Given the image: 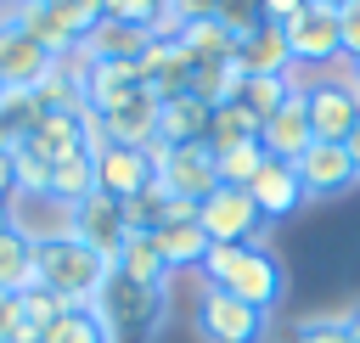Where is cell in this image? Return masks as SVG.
<instances>
[{
	"instance_id": "74e56055",
	"label": "cell",
	"mask_w": 360,
	"mask_h": 343,
	"mask_svg": "<svg viewBox=\"0 0 360 343\" xmlns=\"http://www.w3.org/2000/svg\"><path fill=\"white\" fill-rule=\"evenodd\" d=\"M0 343H39V332L22 321V292L0 287Z\"/></svg>"
},
{
	"instance_id": "f1b7e54d",
	"label": "cell",
	"mask_w": 360,
	"mask_h": 343,
	"mask_svg": "<svg viewBox=\"0 0 360 343\" xmlns=\"http://www.w3.org/2000/svg\"><path fill=\"white\" fill-rule=\"evenodd\" d=\"M248 141H259V118H253L242 101L214 107V118H208V146L225 152V146H248Z\"/></svg>"
},
{
	"instance_id": "52a82bcc",
	"label": "cell",
	"mask_w": 360,
	"mask_h": 343,
	"mask_svg": "<svg viewBox=\"0 0 360 343\" xmlns=\"http://www.w3.org/2000/svg\"><path fill=\"white\" fill-rule=\"evenodd\" d=\"M158 180H163V191H174L180 202H202L208 191H219V163H214V146H208V141H191V146H163V157H158Z\"/></svg>"
},
{
	"instance_id": "277c9868",
	"label": "cell",
	"mask_w": 360,
	"mask_h": 343,
	"mask_svg": "<svg viewBox=\"0 0 360 343\" xmlns=\"http://www.w3.org/2000/svg\"><path fill=\"white\" fill-rule=\"evenodd\" d=\"M191 326L202 343H264L270 337V315H259L253 304L231 298L225 287H202L191 304Z\"/></svg>"
},
{
	"instance_id": "ab89813d",
	"label": "cell",
	"mask_w": 360,
	"mask_h": 343,
	"mask_svg": "<svg viewBox=\"0 0 360 343\" xmlns=\"http://www.w3.org/2000/svg\"><path fill=\"white\" fill-rule=\"evenodd\" d=\"M158 6H163V0H101V17H112V22H135V28H146V22L158 17Z\"/></svg>"
},
{
	"instance_id": "681fc988",
	"label": "cell",
	"mask_w": 360,
	"mask_h": 343,
	"mask_svg": "<svg viewBox=\"0 0 360 343\" xmlns=\"http://www.w3.org/2000/svg\"><path fill=\"white\" fill-rule=\"evenodd\" d=\"M349 332H354V343H360V309H354V315H349Z\"/></svg>"
},
{
	"instance_id": "d6a6232c",
	"label": "cell",
	"mask_w": 360,
	"mask_h": 343,
	"mask_svg": "<svg viewBox=\"0 0 360 343\" xmlns=\"http://www.w3.org/2000/svg\"><path fill=\"white\" fill-rule=\"evenodd\" d=\"M39 343H107V332H101L96 309H68L56 326L39 332Z\"/></svg>"
},
{
	"instance_id": "8fae6325",
	"label": "cell",
	"mask_w": 360,
	"mask_h": 343,
	"mask_svg": "<svg viewBox=\"0 0 360 343\" xmlns=\"http://www.w3.org/2000/svg\"><path fill=\"white\" fill-rule=\"evenodd\" d=\"M158 180L146 146H101L96 152V191L112 197V202H129L135 191H146Z\"/></svg>"
},
{
	"instance_id": "7c38bea8",
	"label": "cell",
	"mask_w": 360,
	"mask_h": 343,
	"mask_svg": "<svg viewBox=\"0 0 360 343\" xmlns=\"http://www.w3.org/2000/svg\"><path fill=\"white\" fill-rule=\"evenodd\" d=\"M191 56H186V45L180 39H152L141 56H135V73H141V84L158 96V101H174V96H186L191 90Z\"/></svg>"
},
{
	"instance_id": "d590c367",
	"label": "cell",
	"mask_w": 360,
	"mask_h": 343,
	"mask_svg": "<svg viewBox=\"0 0 360 343\" xmlns=\"http://www.w3.org/2000/svg\"><path fill=\"white\" fill-rule=\"evenodd\" d=\"M281 343H354V332H349V315H321V321L292 326Z\"/></svg>"
},
{
	"instance_id": "c3c4849f",
	"label": "cell",
	"mask_w": 360,
	"mask_h": 343,
	"mask_svg": "<svg viewBox=\"0 0 360 343\" xmlns=\"http://www.w3.org/2000/svg\"><path fill=\"white\" fill-rule=\"evenodd\" d=\"M11 146H17V141H11V135H6V124H0V152H11Z\"/></svg>"
},
{
	"instance_id": "6da1fadb",
	"label": "cell",
	"mask_w": 360,
	"mask_h": 343,
	"mask_svg": "<svg viewBox=\"0 0 360 343\" xmlns=\"http://www.w3.org/2000/svg\"><path fill=\"white\" fill-rule=\"evenodd\" d=\"M202 287H225L231 298L253 304L259 315H270L287 292V270L270 247H242V242H208L202 253Z\"/></svg>"
},
{
	"instance_id": "7402d4cb",
	"label": "cell",
	"mask_w": 360,
	"mask_h": 343,
	"mask_svg": "<svg viewBox=\"0 0 360 343\" xmlns=\"http://www.w3.org/2000/svg\"><path fill=\"white\" fill-rule=\"evenodd\" d=\"M152 242H158V253H163L169 276H174V270H202L208 236H202V225H197V219H169V225H158V231H152Z\"/></svg>"
},
{
	"instance_id": "f6af8a7d",
	"label": "cell",
	"mask_w": 360,
	"mask_h": 343,
	"mask_svg": "<svg viewBox=\"0 0 360 343\" xmlns=\"http://www.w3.org/2000/svg\"><path fill=\"white\" fill-rule=\"evenodd\" d=\"M343 84H349V90H354V101H360V62L349 67V79H343Z\"/></svg>"
},
{
	"instance_id": "8992f818",
	"label": "cell",
	"mask_w": 360,
	"mask_h": 343,
	"mask_svg": "<svg viewBox=\"0 0 360 343\" xmlns=\"http://www.w3.org/2000/svg\"><path fill=\"white\" fill-rule=\"evenodd\" d=\"M68 236H79L90 253H101L107 264H118V253H124V242H129L124 202H112V197L90 191L84 202H73V208H68Z\"/></svg>"
},
{
	"instance_id": "cb8c5ba5",
	"label": "cell",
	"mask_w": 360,
	"mask_h": 343,
	"mask_svg": "<svg viewBox=\"0 0 360 343\" xmlns=\"http://www.w3.org/2000/svg\"><path fill=\"white\" fill-rule=\"evenodd\" d=\"M0 287H6V292H28V287H39L34 236H22L17 225H11V231H0Z\"/></svg>"
},
{
	"instance_id": "3957f363",
	"label": "cell",
	"mask_w": 360,
	"mask_h": 343,
	"mask_svg": "<svg viewBox=\"0 0 360 343\" xmlns=\"http://www.w3.org/2000/svg\"><path fill=\"white\" fill-rule=\"evenodd\" d=\"M34 264H39V287H51L68 309H90L96 292H101V281H107V270H112L79 236H45V242H34Z\"/></svg>"
},
{
	"instance_id": "f546056e",
	"label": "cell",
	"mask_w": 360,
	"mask_h": 343,
	"mask_svg": "<svg viewBox=\"0 0 360 343\" xmlns=\"http://www.w3.org/2000/svg\"><path fill=\"white\" fill-rule=\"evenodd\" d=\"M180 45H186V56H191V62H231V56H236V39H231V34H225L214 17H202V22H186Z\"/></svg>"
},
{
	"instance_id": "ba28073f",
	"label": "cell",
	"mask_w": 360,
	"mask_h": 343,
	"mask_svg": "<svg viewBox=\"0 0 360 343\" xmlns=\"http://www.w3.org/2000/svg\"><path fill=\"white\" fill-rule=\"evenodd\" d=\"M51 67H56V56L34 34H22L11 22V11H0V90H34Z\"/></svg>"
},
{
	"instance_id": "bcb514c9",
	"label": "cell",
	"mask_w": 360,
	"mask_h": 343,
	"mask_svg": "<svg viewBox=\"0 0 360 343\" xmlns=\"http://www.w3.org/2000/svg\"><path fill=\"white\" fill-rule=\"evenodd\" d=\"M309 6H326V11H349L354 0H309Z\"/></svg>"
},
{
	"instance_id": "60d3db41",
	"label": "cell",
	"mask_w": 360,
	"mask_h": 343,
	"mask_svg": "<svg viewBox=\"0 0 360 343\" xmlns=\"http://www.w3.org/2000/svg\"><path fill=\"white\" fill-rule=\"evenodd\" d=\"M338 39H343V56L360 62V0L349 11H338Z\"/></svg>"
},
{
	"instance_id": "9c48e42d",
	"label": "cell",
	"mask_w": 360,
	"mask_h": 343,
	"mask_svg": "<svg viewBox=\"0 0 360 343\" xmlns=\"http://www.w3.org/2000/svg\"><path fill=\"white\" fill-rule=\"evenodd\" d=\"M281 34H287V51H292V67H321V62H338L343 56L338 11H326V6H304Z\"/></svg>"
},
{
	"instance_id": "4dcf8cb0",
	"label": "cell",
	"mask_w": 360,
	"mask_h": 343,
	"mask_svg": "<svg viewBox=\"0 0 360 343\" xmlns=\"http://www.w3.org/2000/svg\"><path fill=\"white\" fill-rule=\"evenodd\" d=\"M39 118H45V107H39L34 90H0V124H6L11 141H28L39 129Z\"/></svg>"
},
{
	"instance_id": "7dc6e473",
	"label": "cell",
	"mask_w": 360,
	"mask_h": 343,
	"mask_svg": "<svg viewBox=\"0 0 360 343\" xmlns=\"http://www.w3.org/2000/svg\"><path fill=\"white\" fill-rule=\"evenodd\" d=\"M0 231H11V202H0Z\"/></svg>"
},
{
	"instance_id": "5bb4252c",
	"label": "cell",
	"mask_w": 360,
	"mask_h": 343,
	"mask_svg": "<svg viewBox=\"0 0 360 343\" xmlns=\"http://www.w3.org/2000/svg\"><path fill=\"white\" fill-rule=\"evenodd\" d=\"M79 90H84V112L107 118L112 107H124V101H129V96H141L146 84H141L135 62H84Z\"/></svg>"
},
{
	"instance_id": "603a6c76",
	"label": "cell",
	"mask_w": 360,
	"mask_h": 343,
	"mask_svg": "<svg viewBox=\"0 0 360 343\" xmlns=\"http://www.w3.org/2000/svg\"><path fill=\"white\" fill-rule=\"evenodd\" d=\"M112 270H124V276L141 281V287H163V292H169V264H163L152 231H129V242H124V253H118Z\"/></svg>"
},
{
	"instance_id": "b9f144b4",
	"label": "cell",
	"mask_w": 360,
	"mask_h": 343,
	"mask_svg": "<svg viewBox=\"0 0 360 343\" xmlns=\"http://www.w3.org/2000/svg\"><path fill=\"white\" fill-rule=\"evenodd\" d=\"M309 0H259V11H264V22H276V28H287L298 11H304Z\"/></svg>"
},
{
	"instance_id": "30bf717a",
	"label": "cell",
	"mask_w": 360,
	"mask_h": 343,
	"mask_svg": "<svg viewBox=\"0 0 360 343\" xmlns=\"http://www.w3.org/2000/svg\"><path fill=\"white\" fill-rule=\"evenodd\" d=\"M304 112H309L315 141H349V129L360 118V101L343 79H315V84H304Z\"/></svg>"
},
{
	"instance_id": "ac0fdd59",
	"label": "cell",
	"mask_w": 360,
	"mask_h": 343,
	"mask_svg": "<svg viewBox=\"0 0 360 343\" xmlns=\"http://www.w3.org/2000/svg\"><path fill=\"white\" fill-rule=\"evenodd\" d=\"M158 96L152 90H141V96H129L124 107H112L107 118H101V129H107V141L112 146H146V141H158Z\"/></svg>"
},
{
	"instance_id": "2e32d148",
	"label": "cell",
	"mask_w": 360,
	"mask_h": 343,
	"mask_svg": "<svg viewBox=\"0 0 360 343\" xmlns=\"http://www.w3.org/2000/svg\"><path fill=\"white\" fill-rule=\"evenodd\" d=\"M248 197H253V208L264 214V225H276V219H292V214L309 202V197H304V180H298V169H292V163H276V157H264V169L253 174Z\"/></svg>"
},
{
	"instance_id": "5b68a950",
	"label": "cell",
	"mask_w": 360,
	"mask_h": 343,
	"mask_svg": "<svg viewBox=\"0 0 360 343\" xmlns=\"http://www.w3.org/2000/svg\"><path fill=\"white\" fill-rule=\"evenodd\" d=\"M197 225H202L208 242H242V247H253V242L264 236V214H259L253 197L236 191V186L208 191V197L197 202Z\"/></svg>"
},
{
	"instance_id": "816d5d0a",
	"label": "cell",
	"mask_w": 360,
	"mask_h": 343,
	"mask_svg": "<svg viewBox=\"0 0 360 343\" xmlns=\"http://www.w3.org/2000/svg\"><path fill=\"white\" fill-rule=\"evenodd\" d=\"M0 6H6V0H0Z\"/></svg>"
},
{
	"instance_id": "4316f807",
	"label": "cell",
	"mask_w": 360,
	"mask_h": 343,
	"mask_svg": "<svg viewBox=\"0 0 360 343\" xmlns=\"http://www.w3.org/2000/svg\"><path fill=\"white\" fill-rule=\"evenodd\" d=\"M236 90H242L236 62H197V67H191V90H186V96H197L202 107H225V101H236Z\"/></svg>"
},
{
	"instance_id": "836d02e7",
	"label": "cell",
	"mask_w": 360,
	"mask_h": 343,
	"mask_svg": "<svg viewBox=\"0 0 360 343\" xmlns=\"http://www.w3.org/2000/svg\"><path fill=\"white\" fill-rule=\"evenodd\" d=\"M11 163H17V197H22V191H28V197H34V191H51V163H45L28 141L11 146Z\"/></svg>"
},
{
	"instance_id": "7a4b0ae2",
	"label": "cell",
	"mask_w": 360,
	"mask_h": 343,
	"mask_svg": "<svg viewBox=\"0 0 360 343\" xmlns=\"http://www.w3.org/2000/svg\"><path fill=\"white\" fill-rule=\"evenodd\" d=\"M90 309H96L107 343H158L163 315H169V292L163 287H141L124 270H107V281H101Z\"/></svg>"
},
{
	"instance_id": "e0dca14e",
	"label": "cell",
	"mask_w": 360,
	"mask_h": 343,
	"mask_svg": "<svg viewBox=\"0 0 360 343\" xmlns=\"http://www.w3.org/2000/svg\"><path fill=\"white\" fill-rule=\"evenodd\" d=\"M231 62H236L242 79H281V73H292V51H287V34L276 22H264L248 39H236V56Z\"/></svg>"
},
{
	"instance_id": "4fadbf2b",
	"label": "cell",
	"mask_w": 360,
	"mask_h": 343,
	"mask_svg": "<svg viewBox=\"0 0 360 343\" xmlns=\"http://www.w3.org/2000/svg\"><path fill=\"white\" fill-rule=\"evenodd\" d=\"M292 169L304 180V197H338V191H349L360 180V169H354V157H349L343 141H315Z\"/></svg>"
},
{
	"instance_id": "484cf974",
	"label": "cell",
	"mask_w": 360,
	"mask_h": 343,
	"mask_svg": "<svg viewBox=\"0 0 360 343\" xmlns=\"http://www.w3.org/2000/svg\"><path fill=\"white\" fill-rule=\"evenodd\" d=\"M298 84H304L298 73H281V79H242L236 101H242V107H248V112H253V118L264 124L270 112H281V107H287V101L298 96Z\"/></svg>"
},
{
	"instance_id": "e575fe53",
	"label": "cell",
	"mask_w": 360,
	"mask_h": 343,
	"mask_svg": "<svg viewBox=\"0 0 360 343\" xmlns=\"http://www.w3.org/2000/svg\"><path fill=\"white\" fill-rule=\"evenodd\" d=\"M214 22H219L231 39H248L253 28H264V11H259V0H219Z\"/></svg>"
},
{
	"instance_id": "44dd1931",
	"label": "cell",
	"mask_w": 360,
	"mask_h": 343,
	"mask_svg": "<svg viewBox=\"0 0 360 343\" xmlns=\"http://www.w3.org/2000/svg\"><path fill=\"white\" fill-rule=\"evenodd\" d=\"M28 146H34L45 163H62V157H73V152H90V146H84V112H45L39 129L28 135Z\"/></svg>"
},
{
	"instance_id": "ee69618b",
	"label": "cell",
	"mask_w": 360,
	"mask_h": 343,
	"mask_svg": "<svg viewBox=\"0 0 360 343\" xmlns=\"http://www.w3.org/2000/svg\"><path fill=\"white\" fill-rule=\"evenodd\" d=\"M343 146H349V157H354V169H360V118H354V129H349V141H343Z\"/></svg>"
},
{
	"instance_id": "9a60e30c",
	"label": "cell",
	"mask_w": 360,
	"mask_h": 343,
	"mask_svg": "<svg viewBox=\"0 0 360 343\" xmlns=\"http://www.w3.org/2000/svg\"><path fill=\"white\" fill-rule=\"evenodd\" d=\"M259 146H264V157H276V163H298V157L315 146V129H309V112H304V84H298V96H292L281 112H270V118L259 124Z\"/></svg>"
},
{
	"instance_id": "d6986e66",
	"label": "cell",
	"mask_w": 360,
	"mask_h": 343,
	"mask_svg": "<svg viewBox=\"0 0 360 343\" xmlns=\"http://www.w3.org/2000/svg\"><path fill=\"white\" fill-rule=\"evenodd\" d=\"M146 45H152V34H146V28L101 17V22H96L90 34H84V45H79V51H84L90 62H135V56H141Z\"/></svg>"
},
{
	"instance_id": "83f0119b",
	"label": "cell",
	"mask_w": 360,
	"mask_h": 343,
	"mask_svg": "<svg viewBox=\"0 0 360 343\" xmlns=\"http://www.w3.org/2000/svg\"><path fill=\"white\" fill-rule=\"evenodd\" d=\"M96 191V157L90 152H73V157H62V163H51V197L56 202H84Z\"/></svg>"
},
{
	"instance_id": "7bdbcfd3",
	"label": "cell",
	"mask_w": 360,
	"mask_h": 343,
	"mask_svg": "<svg viewBox=\"0 0 360 343\" xmlns=\"http://www.w3.org/2000/svg\"><path fill=\"white\" fill-rule=\"evenodd\" d=\"M180 11H186V22H202V17H214L219 11V0H174Z\"/></svg>"
},
{
	"instance_id": "ffe728a7",
	"label": "cell",
	"mask_w": 360,
	"mask_h": 343,
	"mask_svg": "<svg viewBox=\"0 0 360 343\" xmlns=\"http://www.w3.org/2000/svg\"><path fill=\"white\" fill-rule=\"evenodd\" d=\"M208 118H214V107H202L197 96H174V101L158 107V141H163V146L208 141Z\"/></svg>"
},
{
	"instance_id": "f907efd6",
	"label": "cell",
	"mask_w": 360,
	"mask_h": 343,
	"mask_svg": "<svg viewBox=\"0 0 360 343\" xmlns=\"http://www.w3.org/2000/svg\"><path fill=\"white\" fill-rule=\"evenodd\" d=\"M39 6H62V0H39Z\"/></svg>"
},
{
	"instance_id": "f35d334b",
	"label": "cell",
	"mask_w": 360,
	"mask_h": 343,
	"mask_svg": "<svg viewBox=\"0 0 360 343\" xmlns=\"http://www.w3.org/2000/svg\"><path fill=\"white\" fill-rule=\"evenodd\" d=\"M56 17H62V28H68V39H73V45H84V34L101 22V0H62V6H56Z\"/></svg>"
},
{
	"instance_id": "8d00e7d4",
	"label": "cell",
	"mask_w": 360,
	"mask_h": 343,
	"mask_svg": "<svg viewBox=\"0 0 360 343\" xmlns=\"http://www.w3.org/2000/svg\"><path fill=\"white\" fill-rule=\"evenodd\" d=\"M62 315H68V304H62V298H56L51 287H28V292H22V321H28L34 332H45V326H56Z\"/></svg>"
},
{
	"instance_id": "d4e9b609",
	"label": "cell",
	"mask_w": 360,
	"mask_h": 343,
	"mask_svg": "<svg viewBox=\"0 0 360 343\" xmlns=\"http://www.w3.org/2000/svg\"><path fill=\"white\" fill-rule=\"evenodd\" d=\"M11 22H17L22 34H34L51 56H68V51H73V39H68V28H62L56 6H39V0H11Z\"/></svg>"
},
{
	"instance_id": "1f68e13d",
	"label": "cell",
	"mask_w": 360,
	"mask_h": 343,
	"mask_svg": "<svg viewBox=\"0 0 360 343\" xmlns=\"http://www.w3.org/2000/svg\"><path fill=\"white\" fill-rule=\"evenodd\" d=\"M214 163H219V186L248 191L253 174L264 169V146H259V141H248V146H225V152H214Z\"/></svg>"
}]
</instances>
